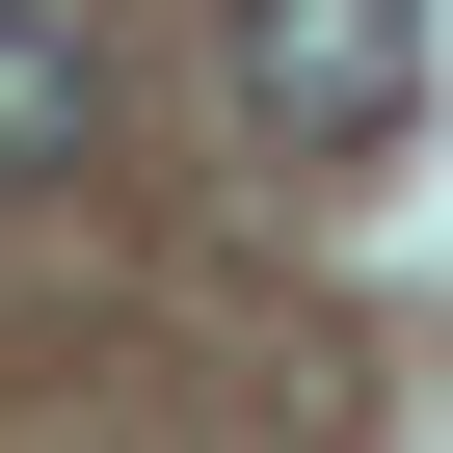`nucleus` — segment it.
I'll return each mask as SVG.
<instances>
[{
    "mask_svg": "<svg viewBox=\"0 0 453 453\" xmlns=\"http://www.w3.org/2000/svg\"><path fill=\"white\" fill-rule=\"evenodd\" d=\"M107 160V81H81V27L54 0H0V187H81Z\"/></svg>",
    "mask_w": 453,
    "mask_h": 453,
    "instance_id": "nucleus-2",
    "label": "nucleus"
},
{
    "mask_svg": "<svg viewBox=\"0 0 453 453\" xmlns=\"http://www.w3.org/2000/svg\"><path fill=\"white\" fill-rule=\"evenodd\" d=\"M241 107H267L294 160L400 134V107H426V0H241Z\"/></svg>",
    "mask_w": 453,
    "mask_h": 453,
    "instance_id": "nucleus-1",
    "label": "nucleus"
}]
</instances>
